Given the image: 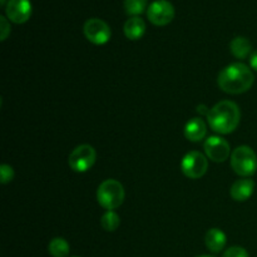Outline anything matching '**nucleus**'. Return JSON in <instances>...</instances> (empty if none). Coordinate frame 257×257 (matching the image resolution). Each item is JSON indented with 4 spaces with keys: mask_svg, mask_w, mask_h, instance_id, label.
Wrapping results in <instances>:
<instances>
[{
    "mask_svg": "<svg viewBox=\"0 0 257 257\" xmlns=\"http://www.w3.org/2000/svg\"><path fill=\"white\" fill-rule=\"evenodd\" d=\"M218 87L228 94H241L252 87L255 77L250 68L243 63H232L223 68L218 74Z\"/></svg>",
    "mask_w": 257,
    "mask_h": 257,
    "instance_id": "f257e3e1",
    "label": "nucleus"
},
{
    "mask_svg": "<svg viewBox=\"0 0 257 257\" xmlns=\"http://www.w3.org/2000/svg\"><path fill=\"white\" fill-rule=\"evenodd\" d=\"M208 124L220 135L232 133L241 120L240 108L231 100H222L210 109L207 114Z\"/></svg>",
    "mask_w": 257,
    "mask_h": 257,
    "instance_id": "f03ea898",
    "label": "nucleus"
},
{
    "mask_svg": "<svg viewBox=\"0 0 257 257\" xmlns=\"http://www.w3.org/2000/svg\"><path fill=\"white\" fill-rule=\"evenodd\" d=\"M97 200L102 207L112 211L119 207L124 201V188L115 180H107L100 183L97 191Z\"/></svg>",
    "mask_w": 257,
    "mask_h": 257,
    "instance_id": "7ed1b4c3",
    "label": "nucleus"
},
{
    "mask_svg": "<svg viewBox=\"0 0 257 257\" xmlns=\"http://www.w3.org/2000/svg\"><path fill=\"white\" fill-rule=\"evenodd\" d=\"M232 170L242 177H250L257 171V156L248 146H240L231 155Z\"/></svg>",
    "mask_w": 257,
    "mask_h": 257,
    "instance_id": "20e7f679",
    "label": "nucleus"
},
{
    "mask_svg": "<svg viewBox=\"0 0 257 257\" xmlns=\"http://www.w3.org/2000/svg\"><path fill=\"white\" fill-rule=\"evenodd\" d=\"M95 158H97V153L92 146L80 145L70 153L69 166L74 172H87L94 166Z\"/></svg>",
    "mask_w": 257,
    "mask_h": 257,
    "instance_id": "39448f33",
    "label": "nucleus"
},
{
    "mask_svg": "<svg viewBox=\"0 0 257 257\" xmlns=\"http://www.w3.org/2000/svg\"><path fill=\"white\" fill-rule=\"evenodd\" d=\"M208 168V161L205 156L197 151H192V152L187 153L185 157L182 158L181 162V170H182L183 175L186 177L191 178V180H197L205 176Z\"/></svg>",
    "mask_w": 257,
    "mask_h": 257,
    "instance_id": "423d86ee",
    "label": "nucleus"
},
{
    "mask_svg": "<svg viewBox=\"0 0 257 257\" xmlns=\"http://www.w3.org/2000/svg\"><path fill=\"white\" fill-rule=\"evenodd\" d=\"M83 32H84L85 38L95 45H103L108 43L110 39V35H112L109 25L103 22L102 19H98V18L88 19L84 23Z\"/></svg>",
    "mask_w": 257,
    "mask_h": 257,
    "instance_id": "0eeeda50",
    "label": "nucleus"
},
{
    "mask_svg": "<svg viewBox=\"0 0 257 257\" xmlns=\"http://www.w3.org/2000/svg\"><path fill=\"white\" fill-rule=\"evenodd\" d=\"M147 18L152 24L165 27L175 18V8L168 0H155L148 7Z\"/></svg>",
    "mask_w": 257,
    "mask_h": 257,
    "instance_id": "6e6552de",
    "label": "nucleus"
},
{
    "mask_svg": "<svg viewBox=\"0 0 257 257\" xmlns=\"http://www.w3.org/2000/svg\"><path fill=\"white\" fill-rule=\"evenodd\" d=\"M203 147H205V152L207 157L213 162H225L230 157V145L222 137H218V136L208 137Z\"/></svg>",
    "mask_w": 257,
    "mask_h": 257,
    "instance_id": "1a4fd4ad",
    "label": "nucleus"
},
{
    "mask_svg": "<svg viewBox=\"0 0 257 257\" xmlns=\"http://www.w3.org/2000/svg\"><path fill=\"white\" fill-rule=\"evenodd\" d=\"M32 3L30 0H9L7 3L5 13L10 22L23 24L32 17Z\"/></svg>",
    "mask_w": 257,
    "mask_h": 257,
    "instance_id": "9d476101",
    "label": "nucleus"
},
{
    "mask_svg": "<svg viewBox=\"0 0 257 257\" xmlns=\"http://www.w3.org/2000/svg\"><path fill=\"white\" fill-rule=\"evenodd\" d=\"M253 190H255V182L252 180H238L231 187V197L237 202H243L247 201L252 196Z\"/></svg>",
    "mask_w": 257,
    "mask_h": 257,
    "instance_id": "9b49d317",
    "label": "nucleus"
},
{
    "mask_svg": "<svg viewBox=\"0 0 257 257\" xmlns=\"http://www.w3.org/2000/svg\"><path fill=\"white\" fill-rule=\"evenodd\" d=\"M207 133V127L201 118H192L185 127V137L191 142H200Z\"/></svg>",
    "mask_w": 257,
    "mask_h": 257,
    "instance_id": "f8f14e48",
    "label": "nucleus"
},
{
    "mask_svg": "<svg viewBox=\"0 0 257 257\" xmlns=\"http://www.w3.org/2000/svg\"><path fill=\"white\" fill-rule=\"evenodd\" d=\"M205 241L208 250L211 252L217 253L223 250V247L226 246V242H227V237H226L225 232L221 231L220 228H211L206 233Z\"/></svg>",
    "mask_w": 257,
    "mask_h": 257,
    "instance_id": "ddd939ff",
    "label": "nucleus"
},
{
    "mask_svg": "<svg viewBox=\"0 0 257 257\" xmlns=\"http://www.w3.org/2000/svg\"><path fill=\"white\" fill-rule=\"evenodd\" d=\"M146 23L140 17H131L124 24V34L130 40H138L145 35Z\"/></svg>",
    "mask_w": 257,
    "mask_h": 257,
    "instance_id": "4468645a",
    "label": "nucleus"
},
{
    "mask_svg": "<svg viewBox=\"0 0 257 257\" xmlns=\"http://www.w3.org/2000/svg\"><path fill=\"white\" fill-rule=\"evenodd\" d=\"M230 50L237 59H245L248 55L252 54V44L247 38L236 37L232 42L230 43Z\"/></svg>",
    "mask_w": 257,
    "mask_h": 257,
    "instance_id": "2eb2a0df",
    "label": "nucleus"
},
{
    "mask_svg": "<svg viewBox=\"0 0 257 257\" xmlns=\"http://www.w3.org/2000/svg\"><path fill=\"white\" fill-rule=\"evenodd\" d=\"M69 243L62 237L53 238L48 246V251L53 257H67L69 255Z\"/></svg>",
    "mask_w": 257,
    "mask_h": 257,
    "instance_id": "dca6fc26",
    "label": "nucleus"
},
{
    "mask_svg": "<svg viewBox=\"0 0 257 257\" xmlns=\"http://www.w3.org/2000/svg\"><path fill=\"white\" fill-rule=\"evenodd\" d=\"M100 225L108 232H113L120 225V218L114 211H107L100 218Z\"/></svg>",
    "mask_w": 257,
    "mask_h": 257,
    "instance_id": "f3484780",
    "label": "nucleus"
},
{
    "mask_svg": "<svg viewBox=\"0 0 257 257\" xmlns=\"http://www.w3.org/2000/svg\"><path fill=\"white\" fill-rule=\"evenodd\" d=\"M148 0H124V10L130 17H138L147 7Z\"/></svg>",
    "mask_w": 257,
    "mask_h": 257,
    "instance_id": "a211bd4d",
    "label": "nucleus"
},
{
    "mask_svg": "<svg viewBox=\"0 0 257 257\" xmlns=\"http://www.w3.org/2000/svg\"><path fill=\"white\" fill-rule=\"evenodd\" d=\"M0 177H2L3 185L12 182L14 178V170L9 165H2L0 166Z\"/></svg>",
    "mask_w": 257,
    "mask_h": 257,
    "instance_id": "6ab92c4d",
    "label": "nucleus"
},
{
    "mask_svg": "<svg viewBox=\"0 0 257 257\" xmlns=\"http://www.w3.org/2000/svg\"><path fill=\"white\" fill-rule=\"evenodd\" d=\"M222 257H250L248 252L241 246H232L228 250L225 251Z\"/></svg>",
    "mask_w": 257,
    "mask_h": 257,
    "instance_id": "aec40b11",
    "label": "nucleus"
},
{
    "mask_svg": "<svg viewBox=\"0 0 257 257\" xmlns=\"http://www.w3.org/2000/svg\"><path fill=\"white\" fill-rule=\"evenodd\" d=\"M0 29H2V40H5L10 34V24L5 17H0Z\"/></svg>",
    "mask_w": 257,
    "mask_h": 257,
    "instance_id": "412c9836",
    "label": "nucleus"
},
{
    "mask_svg": "<svg viewBox=\"0 0 257 257\" xmlns=\"http://www.w3.org/2000/svg\"><path fill=\"white\" fill-rule=\"evenodd\" d=\"M250 65L253 70L257 72V50L250 55Z\"/></svg>",
    "mask_w": 257,
    "mask_h": 257,
    "instance_id": "4be33fe9",
    "label": "nucleus"
},
{
    "mask_svg": "<svg viewBox=\"0 0 257 257\" xmlns=\"http://www.w3.org/2000/svg\"><path fill=\"white\" fill-rule=\"evenodd\" d=\"M197 257H215V256H210V255H202V256H197Z\"/></svg>",
    "mask_w": 257,
    "mask_h": 257,
    "instance_id": "5701e85b",
    "label": "nucleus"
},
{
    "mask_svg": "<svg viewBox=\"0 0 257 257\" xmlns=\"http://www.w3.org/2000/svg\"><path fill=\"white\" fill-rule=\"evenodd\" d=\"M4 3H5V0H2V4H4Z\"/></svg>",
    "mask_w": 257,
    "mask_h": 257,
    "instance_id": "b1692460",
    "label": "nucleus"
},
{
    "mask_svg": "<svg viewBox=\"0 0 257 257\" xmlns=\"http://www.w3.org/2000/svg\"><path fill=\"white\" fill-rule=\"evenodd\" d=\"M74 257H78V256H74Z\"/></svg>",
    "mask_w": 257,
    "mask_h": 257,
    "instance_id": "393cba45",
    "label": "nucleus"
}]
</instances>
